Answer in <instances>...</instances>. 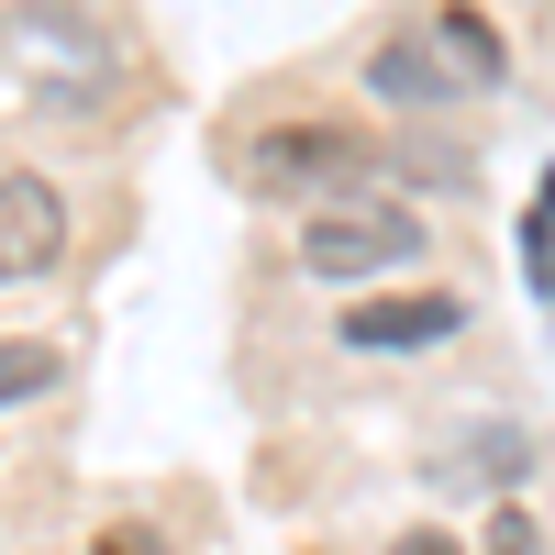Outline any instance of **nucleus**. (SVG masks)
I'll use <instances>...</instances> for the list:
<instances>
[{"mask_svg": "<svg viewBox=\"0 0 555 555\" xmlns=\"http://www.w3.org/2000/svg\"><path fill=\"white\" fill-rule=\"evenodd\" d=\"M411 256H423V211H400V201L300 222V267L311 278H378V267H411Z\"/></svg>", "mask_w": 555, "mask_h": 555, "instance_id": "f257e3e1", "label": "nucleus"}, {"mask_svg": "<svg viewBox=\"0 0 555 555\" xmlns=\"http://www.w3.org/2000/svg\"><path fill=\"white\" fill-rule=\"evenodd\" d=\"M67 256V201L44 190V178H0V278H44Z\"/></svg>", "mask_w": 555, "mask_h": 555, "instance_id": "f03ea898", "label": "nucleus"}, {"mask_svg": "<svg viewBox=\"0 0 555 555\" xmlns=\"http://www.w3.org/2000/svg\"><path fill=\"white\" fill-rule=\"evenodd\" d=\"M356 167H366L356 133H267V145L245 156L256 190H334V178H356Z\"/></svg>", "mask_w": 555, "mask_h": 555, "instance_id": "7ed1b4c3", "label": "nucleus"}, {"mask_svg": "<svg viewBox=\"0 0 555 555\" xmlns=\"http://www.w3.org/2000/svg\"><path fill=\"white\" fill-rule=\"evenodd\" d=\"M366 89H378V101H400V112H444V101H467V78L444 67V44H434V34L378 44V56H366Z\"/></svg>", "mask_w": 555, "mask_h": 555, "instance_id": "20e7f679", "label": "nucleus"}, {"mask_svg": "<svg viewBox=\"0 0 555 555\" xmlns=\"http://www.w3.org/2000/svg\"><path fill=\"white\" fill-rule=\"evenodd\" d=\"M455 322H467V300H444V289H423V300H356L345 345H444Z\"/></svg>", "mask_w": 555, "mask_h": 555, "instance_id": "39448f33", "label": "nucleus"}, {"mask_svg": "<svg viewBox=\"0 0 555 555\" xmlns=\"http://www.w3.org/2000/svg\"><path fill=\"white\" fill-rule=\"evenodd\" d=\"M423 34L444 44V67H455V78H467V89H489V78H500V34H489V23L467 12V0H455V12H434Z\"/></svg>", "mask_w": 555, "mask_h": 555, "instance_id": "423d86ee", "label": "nucleus"}, {"mask_svg": "<svg viewBox=\"0 0 555 555\" xmlns=\"http://www.w3.org/2000/svg\"><path fill=\"white\" fill-rule=\"evenodd\" d=\"M522 256H533V300L555 311V178L533 190V222H522Z\"/></svg>", "mask_w": 555, "mask_h": 555, "instance_id": "0eeeda50", "label": "nucleus"}, {"mask_svg": "<svg viewBox=\"0 0 555 555\" xmlns=\"http://www.w3.org/2000/svg\"><path fill=\"white\" fill-rule=\"evenodd\" d=\"M34 389H56V356H44V345H0V411L34 400Z\"/></svg>", "mask_w": 555, "mask_h": 555, "instance_id": "6e6552de", "label": "nucleus"}, {"mask_svg": "<svg viewBox=\"0 0 555 555\" xmlns=\"http://www.w3.org/2000/svg\"><path fill=\"white\" fill-rule=\"evenodd\" d=\"M489 555H533V522H522V512H500V522H489Z\"/></svg>", "mask_w": 555, "mask_h": 555, "instance_id": "1a4fd4ad", "label": "nucleus"}, {"mask_svg": "<svg viewBox=\"0 0 555 555\" xmlns=\"http://www.w3.org/2000/svg\"><path fill=\"white\" fill-rule=\"evenodd\" d=\"M101 555H156V533H101Z\"/></svg>", "mask_w": 555, "mask_h": 555, "instance_id": "9d476101", "label": "nucleus"}, {"mask_svg": "<svg viewBox=\"0 0 555 555\" xmlns=\"http://www.w3.org/2000/svg\"><path fill=\"white\" fill-rule=\"evenodd\" d=\"M389 555H455V544H444V533H400Z\"/></svg>", "mask_w": 555, "mask_h": 555, "instance_id": "9b49d317", "label": "nucleus"}]
</instances>
